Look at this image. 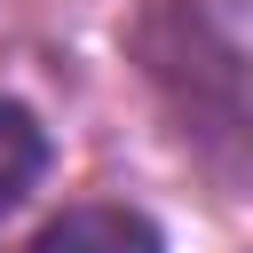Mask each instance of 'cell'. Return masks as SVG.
<instances>
[{
    "instance_id": "obj_1",
    "label": "cell",
    "mask_w": 253,
    "mask_h": 253,
    "mask_svg": "<svg viewBox=\"0 0 253 253\" xmlns=\"http://www.w3.org/2000/svg\"><path fill=\"white\" fill-rule=\"evenodd\" d=\"M126 63L206 174L253 182V47L221 0H142L126 16Z\"/></svg>"
},
{
    "instance_id": "obj_2",
    "label": "cell",
    "mask_w": 253,
    "mask_h": 253,
    "mask_svg": "<svg viewBox=\"0 0 253 253\" xmlns=\"http://www.w3.org/2000/svg\"><path fill=\"white\" fill-rule=\"evenodd\" d=\"M24 253H166V229H158V213H142L126 198H87V206L47 213L24 237Z\"/></svg>"
},
{
    "instance_id": "obj_3",
    "label": "cell",
    "mask_w": 253,
    "mask_h": 253,
    "mask_svg": "<svg viewBox=\"0 0 253 253\" xmlns=\"http://www.w3.org/2000/svg\"><path fill=\"white\" fill-rule=\"evenodd\" d=\"M47 166H55V134H47V119H40L24 95L0 87V221H8L16 206H32V190L47 182Z\"/></svg>"
}]
</instances>
